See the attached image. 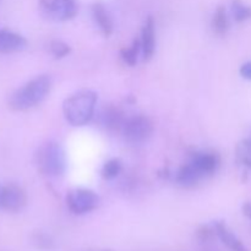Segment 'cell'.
<instances>
[{"mask_svg":"<svg viewBox=\"0 0 251 251\" xmlns=\"http://www.w3.org/2000/svg\"><path fill=\"white\" fill-rule=\"evenodd\" d=\"M51 90L49 75H41L32 78L22 87L15 91L9 98V105L14 110H27L43 102Z\"/></svg>","mask_w":251,"mask_h":251,"instance_id":"cell-1","label":"cell"},{"mask_svg":"<svg viewBox=\"0 0 251 251\" xmlns=\"http://www.w3.org/2000/svg\"><path fill=\"white\" fill-rule=\"evenodd\" d=\"M98 96L92 90H81L66 98L63 103V113L66 122L73 126H83L95 114Z\"/></svg>","mask_w":251,"mask_h":251,"instance_id":"cell-2","label":"cell"},{"mask_svg":"<svg viewBox=\"0 0 251 251\" xmlns=\"http://www.w3.org/2000/svg\"><path fill=\"white\" fill-rule=\"evenodd\" d=\"M36 164L46 176H61L66 171L65 151L58 142H46L37 151Z\"/></svg>","mask_w":251,"mask_h":251,"instance_id":"cell-3","label":"cell"},{"mask_svg":"<svg viewBox=\"0 0 251 251\" xmlns=\"http://www.w3.org/2000/svg\"><path fill=\"white\" fill-rule=\"evenodd\" d=\"M122 131L130 144H142L153 134V124L146 115H134L125 120Z\"/></svg>","mask_w":251,"mask_h":251,"instance_id":"cell-4","label":"cell"},{"mask_svg":"<svg viewBox=\"0 0 251 251\" xmlns=\"http://www.w3.org/2000/svg\"><path fill=\"white\" fill-rule=\"evenodd\" d=\"M100 203V196L90 189H74L66 196V205L74 215H86L96 210Z\"/></svg>","mask_w":251,"mask_h":251,"instance_id":"cell-5","label":"cell"},{"mask_svg":"<svg viewBox=\"0 0 251 251\" xmlns=\"http://www.w3.org/2000/svg\"><path fill=\"white\" fill-rule=\"evenodd\" d=\"M41 9L47 16L58 21H69L78 11L75 0H39Z\"/></svg>","mask_w":251,"mask_h":251,"instance_id":"cell-6","label":"cell"},{"mask_svg":"<svg viewBox=\"0 0 251 251\" xmlns=\"http://www.w3.org/2000/svg\"><path fill=\"white\" fill-rule=\"evenodd\" d=\"M27 196L21 186L16 184H7L4 185L1 198V210L7 212H20L26 206Z\"/></svg>","mask_w":251,"mask_h":251,"instance_id":"cell-7","label":"cell"},{"mask_svg":"<svg viewBox=\"0 0 251 251\" xmlns=\"http://www.w3.org/2000/svg\"><path fill=\"white\" fill-rule=\"evenodd\" d=\"M190 163L201 174L202 178L212 176L221 166V157L215 152H199L191 158Z\"/></svg>","mask_w":251,"mask_h":251,"instance_id":"cell-8","label":"cell"},{"mask_svg":"<svg viewBox=\"0 0 251 251\" xmlns=\"http://www.w3.org/2000/svg\"><path fill=\"white\" fill-rule=\"evenodd\" d=\"M141 54L145 61L151 60L156 50V25L152 16H147L141 31Z\"/></svg>","mask_w":251,"mask_h":251,"instance_id":"cell-9","label":"cell"},{"mask_svg":"<svg viewBox=\"0 0 251 251\" xmlns=\"http://www.w3.org/2000/svg\"><path fill=\"white\" fill-rule=\"evenodd\" d=\"M27 41L24 36L10 29H0V53H16L26 48Z\"/></svg>","mask_w":251,"mask_h":251,"instance_id":"cell-10","label":"cell"},{"mask_svg":"<svg viewBox=\"0 0 251 251\" xmlns=\"http://www.w3.org/2000/svg\"><path fill=\"white\" fill-rule=\"evenodd\" d=\"M92 17L98 28L103 33V36L109 37L113 33V29H114L113 19L107 7L102 2H96V4L92 5Z\"/></svg>","mask_w":251,"mask_h":251,"instance_id":"cell-11","label":"cell"},{"mask_svg":"<svg viewBox=\"0 0 251 251\" xmlns=\"http://www.w3.org/2000/svg\"><path fill=\"white\" fill-rule=\"evenodd\" d=\"M215 233L221 242L229 248L232 251H249L244 244L239 240V238L227 227L223 222H215L213 223Z\"/></svg>","mask_w":251,"mask_h":251,"instance_id":"cell-12","label":"cell"},{"mask_svg":"<svg viewBox=\"0 0 251 251\" xmlns=\"http://www.w3.org/2000/svg\"><path fill=\"white\" fill-rule=\"evenodd\" d=\"M100 123L105 129L110 130V131H115V130H122L124 126L125 120L123 117V113L120 112L118 108L114 107H107L100 112Z\"/></svg>","mask_w":251,"mask_h":251,"instance_id":"cell-13","label":"cell"},{"mask_svg":"<svg viewBox=\"0 0 251 251\" xmlns=\"http://www.w3.org/2000/svg\"><path fill=\"white\" fill-rule=\"evenodd\" d=\"M200 179H202V176H201V174L196 171V168L190 162L180 167V169H179L176 176V183L181 186H186V188L198 184Z\"/></svg>","mask_w":251,"mask_h":251,"instance_id":"cell-14","label":"cell"},{"mask_svg":"<svg viewBox=\"0 0 251 251\" xmlns=\"http://www.w3.org/2000/svg\"><path fill=\"white\" fill-rule=\"evenodd\" d=\"M212 28L218 36H226L230 28V20L225 6H218L216 9L212 19Z\"/></svg>","mask_w":251,"mask_h":251,"instance_id":"cell-15","label":"cell"},{"mask_svg":"<svg viewBox=\"0 0 251 251\" xmlns=\"http://www.w3.org/2000/svg\"><path fill=\"white\" fill-rule=\"evenodd\" d=\"M235 157L242 166L251 169V139L242 140L235 149Z\"/></svg>","mask_w":251,"mask_h":251,"instance_id":"cell-16","label":"cell"},{"mask_svg":"<svg viewBox=\"0 0 251 251\" xmlns=\"http://www.w3.org/2000/svg\"><path fill=\"white\" fill-rule=\"evenodd\" d=\"M230 12L233 19L237 22H244L251 19V6L243 2L242 0H232Z\"/></svg>","mask_w":251,"mask_h":251,"instance_id":"cell-17","label":"cell"},{"mask_svg":"<svg viewBox=\"0 0 251 251\" xmlns=\"http://www.w3.org/2000/svg\"><path fill=\"white\" fill-rule=\"evenodd\" d=\"M140 53H141V41L135 39L129 48L122 49L120 55H122L123 61L125 64H127L129 66H135L137 63V58H139Z\"/></svg>","mask_w":251,"mask_h":251,"instance_id":"cell-18","label":"cell"},{"mask_svg":"<svg viewBox=\"0 0 251 251\" xmlns=\"http://www.w3.org/2000/svg\"><path fill=\"white\" fill-rule=\"evenodd\" d=\"M122 168H123V164L122 162H120V159L112 158L103 164V168L100 173H102V176L104 179H107V180H112V179L117 178V176H119L120 172H122Z\"/></svg>","mask_w":251,"mask_h":251,"instance_id":"cell-19","label":"cell"},{"mask_svg":"<svg viewBox=\"0 0 251 251\" xmlns=\"http://www.w3.org/2000/svg\"><path fill=\"white\" fill-rule=\"evenodd\" d=\"M49 51H50V54L55 59H63L70 54L71 48L65 42L54 39V41H51L49 43Z\"/></svg>","mask_w":251,"mask_h":251,"instance_id":"cell-20","label":"cell"},{"mask_svg":"<svg viewBox=\"0 0 251 251\" xmlns=\"http://www.w3.org/2000/svg\"><path fill=\"white\" fill-rule=\"evenodd\" d=\"M33 243L36 247L41 248V249H50L53 247V240L50 237L46 234H37L34 235Z\"/></svg>","mask_w":251,"mask_h":251,"instance_id":"cell-21","label":"cell"},{"mask_svg":"<svg viewBox=\"0 0 251 251\" xmlns=\"http://www.w3.org/2000/svg\"><path fill=\"white\" fill-rule=\"evenodd\" d=\"M239 73L243 78L251 81V60L247 61V63H244L242 66H240Z\"/></svg>","mask_w":251,"mask_h":251,"instance_id":"cell-22","label":"cell"},{"mask_svg":"<svg viewBox=\"0 0 251 251\" xmlns=\"http://www.w3.org/2000/svg\"><path fill=\"white\" fill-rule=\"evenodd\" d=\"M242 210H243V213H244L245 217L249 218V220L251 221V202H245L244 205H243Z\"/></svg>","mask_w":251,"mask_h":251,"instance_id":"cell-23","label":"cell"},{"mask_svg":"<svg viewBox=\"0 0 251 251\" xmlns=\"http://www.w3.org/2000/svg\"><path fill=\"white\" fill-rule=\"evenodd\" d=\"M2 190H4V185L0 184V210H1V198H2Z\"/></svg>","mask_w":251,"mask_h":251,"instance_id":"cell-24","label":"cell"}]
</instances>
